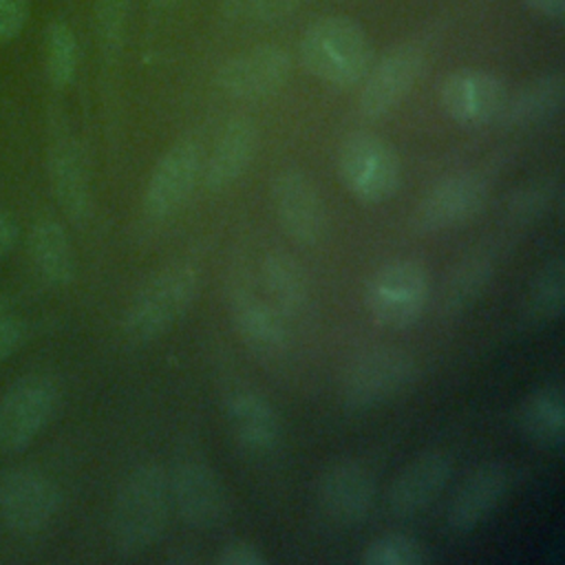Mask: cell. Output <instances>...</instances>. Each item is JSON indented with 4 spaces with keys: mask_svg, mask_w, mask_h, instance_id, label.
Wrapping results in <instances>:
<instances>
[{
    "mask_svg": "<svg viewBox=\"0 0 565 565\" xmlns=\"http://www.w3.org/2000/svg\"><path fill=\"white\" fill-rule=\"evenodd\" d=\"M201 276L190 263H174L154 271L130 298L124 329L135 342H152L192 307Z\"/></svg>",
    "mask_w": 565,
    "mask_h": 565,
    "instance_id": "cell-3",
    "label": "cell"
},
{
    "mask_svg": "<svg viewBox=\"0 0 565 565\" xmlns=\"http://www.w3.org/2000/svg\"><path fill=\"white\" fill-rule=\"evenodd\" d=\"M29 249L38 274L55 287H66L75 278V254L64 225L57 218H40L31 227Z\"/></svg>",
    "mask_w": 565,
    "mask_h": 565,
    "instance_id": "cell-23",
    "label": "cell"
},
{
    "mask_svg": "<svg viewBox=\"0 0 565 565\" xmlns=\"http://www.w3.org/2000/svg\"><path fill=\"white\" fill-rule=\"evenodd\" d=\"M508 88L501 77L481 68H459L439 86L444 113L461 126H483L501 115Z\"/></svg>",
    "mask_w": 565,
    "mask_h": 565,
    "instance_id": "cell-13",
    "label": "cell"
},
{
    "mask_svg": "<svg viewBox=\"0 0 565 565\" xmlns=\"http://www.w3.org/2000/svg\"><path fill=\"white\" fill-rule=\"evenodd\" d=\"M60 492L40 470L11 468L0 475V516L18 534H38L55 516Z\"/></svg>",
    "mask_w": 565,
    "mask_h": 565,
    "instance_id": "cell-9",
    "label": "cell"
},
{
    "mask_svg": "<svg viewBox=\"0 0 565 565\" xmlns=\"http://www.w3.org/2000/svg\"><path fill=\"white\" fill-rule=\"evenodd\" d=\"M302 0H221V13L234 22L269 24L291 15Z\"/></svg>",
    "mask_w": 565,
    "mask_h": 565,
    "instance_id": "cell-31",
    "label": "cell"
},
{
    "mask_svg": "<svg viewBox=\"0 0 565 565\" xmlns=\"http://www.w3.org/2000/svg\"><path fill=\"white\" fill-rule=\"evenodd\" d=\"M289 75V53L276 44H258L221 64L216 84L230 97L263 99L276 95L287 84Z\"/></svg>",
    "mask_w": 565,
    "mask_h": 565,
    "instance_id": "cell-12",
    "label": "cell"
},
{
    "mask_svg": "<svg viewBox=\"0 0 565 565\" xmlns=\"http://www.w3.org/2000/svg\"><path fill=\"white\" fill-rule=\"evenodd\" d=\"M452 475V459L444 450H426L411 459L393 479L386 503L399 519L426 510L446 488Z\"/></svg>",
    "mask_w": 565,
    "mask_h": 565,
    "instance_id": "cell-16",
    "label": "cell"
},
{
    "mask_svg": "<svg viewBox=\"0 0 565 565\" xmlns=\"http://www.w3.org/2000/svg\"><path fill=\"white\" fill-rule=\"evenodd\" d=\"M46 75L55 88H64L75 79L77 71V40L66 22H51L46 26Z\"/></svg>",
    "mask_w": 565,
    "mask_h": 565,
    "instance_id": "cell-28",
    "label": "cell"
},
{
    "mask_svg": "<svg viewBox=\"0 0 565 565\" xmlns=\"http://www.w3.org/2000/svg\"><path fill=\"white\" fill-rule=\"evenodd\" d=\"M232 322L247 347L263 355L280 353L289 342L285 316L269 302L247 289H238L230 302Z\"/></svg>",
    "mask_w": 565,
    "mask_h": 565,
    "instance_id": "cell-20",
    "label": "cell"
},
{
    "mask_svg": "<svg viewBox=\"0 0 565 565\" xmlns=\"http://www.w3.org/2000/svg\"><path fill=\"white\" fill-rule=\"evenodd\" d=\"M170 512L168 472L146 461L135 466L117 488L110 534L119 556L137 558L146 554L163 534Z\"/></svg>",
    "mask_w": 565,
    "mask_h": 565,
    "instance_id": "cell-1",
    "label": "cell"
},
{
    "mask_svg": "<svg viewBox=\"0 0 565 565\" xmlns=\"http://www.w3.org/2000/svg\"><path fill=\"white\" fill-rule=\"evenodd\" d=\"M57 406V384L46 375H24L0 399V452L26 450Z\"/></svg>",
    "mask_w": 565,
    "mask_h": 565,
    "instance_id": "cell-7",
    "label": "cell"
},
{
    "mask_svg": "<svg viewBox=\"0 0 565 565\" xmlns=\"http://www.w3.org/2000/svg\"><path fill=\"white\" fill-rule=\"evenodd\" d=\"M565 99V75L561 71L545 73L508 95L501 108V121L508 126H536L552 119Z\"/></svg>",
    "mask_w": 565,
    "mask_h": 565,
    "instance_id": "cell-22",
    "label": "cell"
},
{
    "mask_svg": "<svg viewBox=\"0 0 565 565\" xmlns=\"http://www.w3.org/2000/svg\"><path fill=\"white\" fill-rule=\"evenodd\" d=\"M227 424L236 441L249 452H269L280 437L274 406L254 391H236L225 402Z\"/></svg>",
    "mask_w": 565,
    "mask_h": 565,
    "instance_id": "cell-21",
    "label": "cell"
},
{
    "mask_svg": "<svg viewBox=\"0 0 565 565\" xmlns=\"http://www.w3.org/2000/svg\"><path fill=\"white\" fill-rule=\"evenodd\" d=\"M29 20V0H0V44L15 40Z\"/></svg>",
    "mask_w": 565,
    "mask_h": 565,
    "instance_id": "cell-33",
    "label": "cell"
},
{
    "mask_svg": "<svg viewBox=\"0 0 565 565\" xmlns=\"http://www.w3.org/2000/svg\"><path fill=\"white\" fill-rule=\"evenodd\" d=\"M258 148V130L252 119L234 117L230 119L210 157L201 166L203 183L210 190H223L241 179V174L249 168Z\"/></svg>",
    "mask_w": 565,
    "mask_h": 565,
    "instance_id": "cell-19",
    "label": "cell"
},
{
    "mask_svg": "<svg viewBox=\"0 0 565 565\" xmlns=\"http://www.w3.org/2000/svg\"><path fill=\"white\" fill-rule=\"evenodd\" d=\"M508 490V468L501 461H486L475 468L448 505V527L455 534H466L481 525L499 505Z\"/></svg>",
    "mask_w": 565,
    "mask_h": 565,
    "instance_id": "cell-18",
    "label": "cell"
},
{
    "mask_svg": "<svg viewBox=\"0 0 565 565\" xmlns=\"http://www.w3.org/2000/svg\"><path fill=\"white\" fill-rule=\"evenodd\" d=\"M318 499L331 519L358 523L366 519L375 501L373 475L355 459L333 461L320 475Z\"/></svg>",
    "mask_w": 565,
    "mask_h": 565,
    "instance_id": "cell-17",
    "label": "cell"
},
{
    "mask_svg": "<svg viewBox=\"0 0 565 565\" xmlns=\"http://www.w3.org/2000/svg\"><path fill=\"white\" fill-rule=\"evenodd\" d=\"M519 426L527 439L558 448L565 435V399L558 386L534 388L519 406Z\"/></svg>",
    "mask_w": 565,
    "mask_h": 565,
    "instance_id": "cell-25",
    "label": "cell"
},
{
    "mask_svg": "<svg viewBox=\"0 0 565 565\" xmlns=\"http://www.w3.org/2000/svg\"><path fill=\"white\" fill-rule=\"evenodd\" d=\"M51 185L62 210L75 223H82L90 210L88 183L79 152L68 141L57 143L51 152Z\"/></svg>",
    "mask_w": 565,
    "mask_h": 565,
    "instance_id": "cell-26",
    "label": "cell"
},
{
    "mask_svg": "<svg viewBox=\"0 0 565 565\" xmlns=\"http://www.w3.org/2000/svg\"><path fill=\"white\" fill-rule=\"evenodd\" d=\"M18 243V223L0 210V258H4Z\"/></svg>",
    "mask_w": 565,
    "mask_h": 565,
    "instance_id": "cell-36",
    "label": "cell"
},
{
    "mask_svg": "<svg viewBox=\"0 0 565 565\" xmlns=\"http://www.w3.org/2000/svg\"><path fill=\"white\" fill-rule=\"evenodd\" d=\"M338 172L344 188L362 203L391 199L402 179L395 148L371 130H355L344 137L338 150Z\"/></svg>",
    "mask_w": 565,
    "mask_h": 565,
    "instance_id": "cell-4",
    "label": "cell"
},
{
    "mask_svg": "<svg viewBox=\"0 0 565 565\" xmlns=\"http://www.w3.org/2000/svg\"><path fill=\"white\" fill-rule=\"evenodd\" d=\"M426 561L424 545L399 532H388L377 536L364 547L362 563L364 565H419Z\"/></svg>",
    "mask_w": 565,
    "mask_h": 565,
    "instance_id": "cell-30",
    "label": "cell"
},
{
    "mask_svg": "<svg viewBox=\"0 0 565 565\" xmlns=\"http://www.w3.org/2000/svg\"><path fill=\"white\" fill-rule=\"evenodd\" d=\"M201 148L192 139H181L172 143L154 163L143 205L150 216H168L190 196L199 174H201Z\"/></svg>",
    "mask_w": 565,
    "mask_h": 565,
    "instance_id": "cell-15",
    "label": "cell"
},
{
    "mask_svg": "<svg viewBox=\"0 0 565 565\" xmlns=\"http://www.w3.org/2000/svg\"><path fill=\"white\" fill-rule=\"evenodd\" d=\"M532 11L543 18L558 20L565 13V0H523Z\"/></svg>",
    "mask_w": 565,
    "mask_h": 565,
    "instance_id": "cell-37",
    "label": "cell"
},
{
    "mask_svg": "<svg viewBox=\"0 0 565 565\" xmlns=\"http://www.w3.org/2000/svg\"><path fill=\"white\" fill-rule=\"evenodd\" d=\"M371 42L362 24L349 15L313 20L300 40L305 68L324 84L344 88L362 82L371 68Z\"/></svg>",
    "mask_w": 565,
    "mask_h": 565,
    "instance_id": "cell-2",
    "label": "cell"
},
{
    "mask_svg": "<svg viewBox=\"0 0 565 565\" xmlns=\"http://www.w3.org/2000/svg\"><path fill=\"white\" fill-rule=\"evenodd\" d=\"M154 7H168V4H172L174 0H150Z\"/></svg>",
    "mask_w": 565,
    "mask_h": 565,
    "instance_id": "cell-38",
    "label": "cell"
},
{
    "mask_svg": "<svg viewBox=\"0 0 565 565\" xmlns=\"http://www.w3.org/2000/svg\"><path fill=\"white\" fill-rule=\"evenodd\" d=\"M26 327L18 318L0 316V362L7 360L24 340Z\"/></svg>",
    "mask_w": 565,
    "mask_h": 565,
    "instance_id": "cell-35",
    "label": "cell"
},
{
    "mask_svg": "<svg viewBox=\"0 0 565 565\" xmlns=\"http://www.w3.org/2000/svg\"><path fill=\"white\" fill-rule=\"evenodd\" d=\"M417 375L415 358L395 347H377L360 353L342 375V402L353 408H373L404 393Z\"/></svg>",
    "mask_w": 565,
    "mask_h": 565,
    "instance_id": "cell-6",
    "label": "cell"
},
{
    "mask_svg": "<svg viewBox=\"0 0 565 565\" xmlns=\"http://www.w3.org/2000/svg\"><path fill=\"white\" fill-rule=\"evenodd\" d=\"M492 274L490 258L483 254H472L463 258L455 271L448 278L446 285V307L457 311L470 305L472 300L479 298L481 289L488 285V278Z\"/></svg>",
    "mask_w": 565,
    "mask_h": 565,
    "instance_id": "cell-29",
    "label": "cell"
},
{
    "mask_svg": "<svg viewBox=\"0 0 565 565\" xmlns=\"http://www.w3.org/2000/svg\"><path fill=\"white\" fill-rule=\"evenodd\" d=\"M565 307V263L561 256L547 260L527 287L523 300V320L530 327H543L563 313Z\"/></svg>",
    "mask_w": 565,
    "mask_h": 565,
    "instance_id": "cell-27",
    "label": "cell"
},
{
    "mask_svg": "<svg viewBox=\"0 0 565 565\" xmlns=\"http://www.w3.org/2000/svg\"><path fill=\"white\" fill-rule=\"evenodd\" d=\"M488 199V183L477 172H459L437 181L415 205L413 227L424 234L444 232L472 218Z\"/></svg>",
    "mask_w": 565,
    "mask_h": 565,
    "instance_id": "cell-10",
    "label": "cell"
},
{
    "mask_svg": "<svg viewBox=\"0 0 565 565\" xmlns=\"http://www.w3.org/2000/svg\"><path fill=\"white\" fill-rule=\"evenodd\" d=\"M424 68V53L415 44L393 46L362 77L358 110L364 119L386 117L411 93Z\"/></svg>",
    "mask_w": 565,
    "mask_h": 565,
    "instance_id": "cell-11",
    "label": "cell"
},
{
    "mask_svg": "<svg viewBox=\"0 0 565 565\" xmlns=\"http://www.w3.org/2000/svg\"><path fill=\"white\" fill-rule=\"evenodd\" d=\"M267 300L282 313L294 316L307 307L309 280L300 263L287 252H269L260 265Z\"/></svg>",
    "mask_w": 565,
    "mask_h": 565,
    "instance_id": "cell-24",
    "label": "cell"
},
{
    "mask_svg": "<svg viewBox=\"0 0 565 565\" xmlns=\"http://www.w3.org/2000/svg\"><path fill=\"white\" fill-rule=\"evenodd\" d=\"M274 207L282 230L302 245H313L327 230V212L320 190L300 168H285L271 185Z\"/></svg>",
    "mask_w": 565,
    "mask_h": 565,
    "instance_id": "cell-14",
    "label": "cell"
},
{
    "mask_svg": "<svg viewBox=\"0 0 565 565\" xmlns=\"http://www.w3.org/2000/svg\"><path fill=\"white\" fill-rule=\"evenodd\" d=\"M430 294V274L419 260L397 258L382 265L364 287V305L373 322L386 329L413 324Z\"/></svg>",
    "mask_w": 565,
    "mask_h": 565,
    "instance_id": "cell-5",
    "label": "cell"
},
{
    "mask_svg": "<svg viewBox=\"0 0 565 565\" xmlns=\"http://www.w3.org/2000/svg\"><path fill=\"white\" fill-rule=\"evenodd\" d=\"M0 316H4V302L0 300Z\"/></svg>",
    "mask_w": 565,
    "mask_h": 565,
    "instance_id": "cell-39",
    "label": "cell"
},
{
    "mask_svg": "<svg viewBox=\"0 0 565 565\" xmlns=\"http://www.w3.org/2000/svg\"><path fill=\"white\" fill-rule=\"evenodd\" d=\"M170 505L196 530L218 527L230 516V494L223 479L201 459H181L168 472Z\"/></svg>",
    "mask_w": 565,
    "mask_h": 565,
    "instance_id": "cell-8",
    "label": "cell"
},
{
    "mask_svg": "<svg viewBox=\"0 0 565 565\" xmlns=\"http://www.w3.org/2000/svg\"><path fill=\"white\" fill-rule=\"evenodd\" d=\"M216 563L218 565H265L267 558L258 550V545L245 539H234L218 550Z\"/></svg>",
    "mask_w": 565,
    "mask_h": 565,
    "instance_id": "cell-34",
    "label": "cell"
},
{
    "mask_svg": "<svg viewBox=\"0 0 565 565\" xmlns=\"http://www.w3.org/2000/svg\"><path fill=\"white\" fill-rule=\"evenodd\" d=\"M126 0H95V22L104 49H115L121 40Z\"/></svg>",
    "mask_w": 565,
    "mask_h": 565,
    "instance_id": "cell-32",
    "label": "cell"
}]
</instances>
